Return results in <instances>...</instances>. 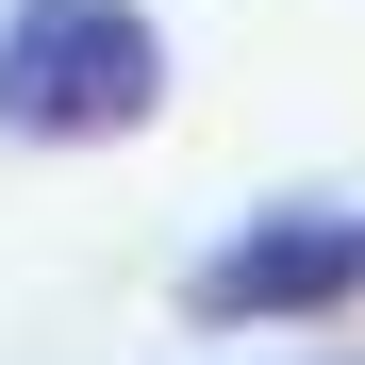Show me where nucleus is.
Instances as JSON below:
<instances>
[{"instance_id":"nucleus-1","label":"nucleus","mask_w":365,"mask_h":365,"mask_svg":"<svg viewBox=\"0 0 365 365\" xmlns=\"http://www.w3.org/2000/svg\"><path fill=\"white\" fill-rule=\"evenodd\" d=\"M166 83L150 0H0V150H116L166 116Z\"/></svg>"},{"instance_id":"nucleus-2","label":"nucleus","mask_w":365,"mask_h":365,"mask_svg":"<svg viewBox=\"0 0 365 365\" xmlns=\"http://www.w3.org/2000/svg\"><path fill=\"white\" fill-rule=\"evenodd\" d=\"M349 299H365V200H266L182 266V316H216V332H316Z\"/></svg>"},{"instance_id":"nucleus-3","label":"nucleus","mask_w":365,"mask_h":365,"mask_svg":"<svg viewBox=\"0 0 365 365\" xmlns=\"http://www.w3.org/2000/svg\"><path fill=\"white\" fill-rule=\"evenodd\" d=\"M299 365H316V349H299ZM332 365H365V349H332Z\"/></svg>"}]
</instances>
